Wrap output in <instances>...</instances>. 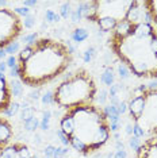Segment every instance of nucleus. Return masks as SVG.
I'll return each mask as SVG.
<instances>
[{"instance_id": "12", "label": "nucleus", "mask_w": 157, "mask_h": 158, "mask_svg": "<svg viewBox=\"0 0 157 158\" xmlns=\"http://www.w3.org/2000/svg\"><path fill=\"white\" fill-rule=\"evenodd\" d=\"M141 145H142V143H141V141L137 138V136H134V138H131V139H130V146L133 147V149L135 150V152H137V150L140 149Z\"/></svg>"}, {"instance_id": "8", "label": "nucleus", "mask_w": 157, "mask_h": 158, "mask_svg": "<svg viewBox=\"0 0 157 158\" xmlns=\"http://www.w3.org/2000/svg\"><path fill=\"white\" fill-rule=\"evenodd\" d=\"M87 37H88V33L84 30V28H77V30H74L73 34H72L73 41H76V42L84 41V39H87Z\"/></svg>"}, {"instance_id": "11", "label": "nucleus", "mask_w": 157, "mask_h": 158, "mask_svg": "<svg viewBox=\"0 0 157 158\" xmlns=\"http://www.w3.org/2000/svg\"><path fill=\"white\" fill-rule=\"evenodd\" d=\"M60 16L57 15V14H54L53 11H48L46 12V20L48 22H58Z\"/></svg>"}, {"instance_id": "17", "label": "nucleus", "mask_w": 157, "mask_h": 158, "mask_svg": "<svg viewBox=\"0 0 157 158\" xmlns=\"http://www.w3.org/2000/svg\"><path fill=\"white\" fill-rule=\"evenodd\" d=\"M115 158H126V152L125 150H118V153L115 154Z\"/></svg>"}, {"instance_id": "4", "label": "nucleus", "mask_w": 157, "mask_h": 158, "mask_svg": "<svg viewBox=\"0 0 157 158\" xmlns=\"http://www.w3.org/2000/svg\"><path fill=\"white\" fill-rule=\"evenodd\" d=\"M22 28V20L15 11L0 7V50L12 45Z\"/></svg>"}, {"instance_id": "9", "label": "nucleus", "mask_w": 157, "mask_h": 158, "mask_svg": "<svg viewBox=\"0 0 157 158\" xmlns=\"http://www.w3.org/2000/svg\"><path fill=\"white\" fill-rule=\"evenodd\" d=\"M112 80H114V76H112V70H111V69L106 70L104 73H103V76H102V81H103V82H106L107 85H111Z\"/></svg>"}, {"instance_id": "15", "label": "nucleus", "mask_w": 157, "mask_h": 158, "mask_svg": "<svg viewBox=\"0 0 157 158\" xmlns=\"http://www.w3.org/2000/svg\"><path fill=\"white\" fill-rule=\"evenodd\" d=\"M61 15H62V18H68V15H69V6H68V4L62 6V8H61Z\"/></svg>"}, {"instance_id": "3", "label": "nucleus", "mask_w": 157, "mask_h": 158, "mask_svg": "<svg viewBox=\"0 0 157 158\" xmlns=\"http://www.w3.org/2000/svg\"><path fill=\"white\" fill-rule=\"evenodd\" d=\"M96 92L98 89L92 77L87 72L78 70L56 88L53 100L62 108L70 110L91 104L95 100Z\"/></svg>"}, {"instance_id": "16", "label": "nucleus", "mask_w": 157, "mask_h": 158, "mask_svg": "<svg viewBox=\"0 0 157 158\" xmlns=\"http://www.w3.org/2000/svg\"><path fill=\"white\" fill-rule=\"evenodd\" d=\"M54 147H52V146H48V147H46V149H45V154H46V156H48V157H52V156H54Z\"/></svg>"}, {"instance_id": "13", "label": "nucleus", "mask_w": 157, "mask_h": 158, "mask_svg": "<svg viewBox=\"0 0 157 158\" xmlns=\"http://www.w3.org/2000/svg\"><path fill=\"white\" fill-rule=\"evenodd\" d=\"M38 126V120L35 119V118H33V119H30V120H27V123H26V130H34L35 127Z\"/></svg>"}, {"instance_id": "20", "label": "nucleus", "mask_w": 157, "mask_h": 158, "mask_svg": "<svg viewBox=\"0 0 157 158\" xmlns=\"http://www.w3.org/2000/svg\"><path fill=\"white\" fill-rule=\"evenodd\" d=\"M45 158H49V157H45Z\"/></svg>"}, {"instance_id": "7", "label": "nucleus", "mask_w": 157, "mask_h": 158, "mask_svg": "<svg viewBox=\"0 0 157 158\" xmlns=\"http://www.w3.org/2000/svg\"><path fill=\"white\" fill-rule=\"evenodd\" d=\"M12 126L6 118H0V150L11 142Z\"/></svg>"}, {"instance_id": "10", "label": "nucleus", "mask_w": 157, "mask_h": 158, "mask_svg": "<svg viewBox=\"0 0 157 158\" xmlns=\"http://www.w3.org/2000/svg\"><path fill=\"white\" fill-rule=\"evenodd\" d=\"M10 84H11L12 95H14V96H19L20 92H22V85H20L18 81H12V82H10Z\"/></svg>"}, {"instance_id": "1", "label": "nucleus", "mask_w": 157, "mask_h": 158, "mask_svg": "<svg viewBox=\"0 0 157 158\" xmlns=\"http://www.w3.org/2000/svg\"><path fill=\"white\" fill-rule=\"evenodd\" d=\"M72 46L54 39H38L27 45L19 53L18 73L30 87H41L54 80L69 66L72 61Z\"/></svg>"}, {"instance_id": "6", "label": "nucleus", "mask_w": 157, "mask_h": 158, "mask_svg": "<svg viewBox=\"0 0 157 158\" xmlns=\"http://www.w3.org/2000/svg\"><path fill=\"white\" fill-rule=\"evenodd\" d=\"M11 84L7 81L6 76L0 73V114L8 112V108L11 107Z\"/></svg>"}, {"instance_id": "19", "label": "nucleus", "mask_w": 157, "mask_h": 158, "mask_svg": "<svg viewBox=\"0 0 157 158\" xmlns=\"http://www.w3.org/2000/svg\"><path fill=\"white\" fill-rule=\"evenodd\" d=\"M126 110H127V106H126L125 103H122V104L119 106V110H118V111H119V112H125Z\"/></svg>"}, {"instance_id": "2", "label": "nucleus", "mask_w": 157, "mask_h": 158, "mask_svg": "<svg viewBox=\"0 0 157 158\" xmlns=\"http://www.w3.org/2000/svg\"><path fill=\"white\" fill-rule=\"evenodd\" d=\"M60 128L76 152L88 154L99 150L110 139L111 124L104 110L88 104L68 110Z\"/></svg>"}, {"instance_id": "18", "label": "nucleus", "mask_w": 157, "mask_h": 158, "mask_svg": "<svg viewBox=\"0 0 157 158\" xmlns=\"http://www.w3.org/2000/svg\"><path fill=\"white\" fill-rule=\"evenodd\" d=\"M33 19H31V18H27V19L26 20H24V26H26V27H31V26H33Z\"/></svg>"}, {"instance_id": "5", "label": "nucleus", "mask_w": 157, "mask_h": 158, "mask_svg": "<svg viewBox=\"0 0 157 158\" xmlns=\"http://www.w3.org/2000/svg\"><path fill=\"white\" fill-rule=\"evenodd\" d=\"M30 147L20 142H10L0 150V158H33Z\"/></svg>"}, {"instance_id": "14", "label": "nucleus", "mask_w": 157, "mask_h": 158, "mask_svg": "<svg viewBox=\"0 0 157 158\" xmlns=\"http://www.w3.org/2000/svg\"><path fill=\"white\" fill-rule=\"evenodd\" d=\"M119 73H121V77L126 78L127 76H129V69H127V66L122 64V65L119 66Z\"/></svg>"}]
</instances>
